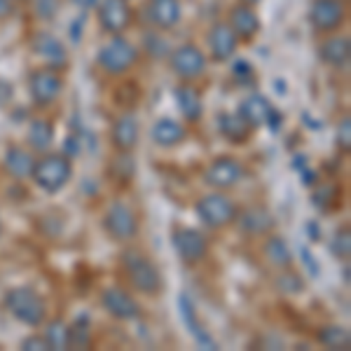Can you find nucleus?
<instances>
[{"instance_id": "42", "label": "nucleus", "mask_w": 351, "mask_h": 351, "mask_svg": "<svg viewBox=\"0 0 351 351\" xmlns=\"http://www.w3.org/2000/svg\"><path fill=\"white\" fill-rule=\"evenodd\" d=\"M12 12H14L12 0H0V19H8Z\"/></svg>"}, {"instance_id": "38", "label": "nucleus", "mask_w": 351, "mask_h": 351, "mask_svg": "<svg viewBox=\"0 0 351 351\" xmlns=\"http://www.w3.org/2000/svg\"><path fill=\"white\" fill-rule=\"evenodd\" d=\"M21 349H26V351H49L47 339H45L43 335H31V337L21 339Z\"/></svg>"}, {"instance_id": "35", "label": "nucleus", "mask_w": 351, "mask_h": 351, "mask_svg": "<svg viewBox=\"0 0 351 351\" xmlns=\"http://www.w3.org/2000/svg\"><path fill=\"white\" fill-rule=\"evenodd\" d=\"M330 251L332 256L339 258V260H347L351 256V237H349V230H342L335 234V239L330 243Z\"/></svg>"}, {"instance_id": "7", "label": "nucleus", "mask_w": 351, "mask_h": 351, "mask_svg": "<svg viewBox=\"0 0 351 351\" xmlns=\"http://www.w3.org/2000/svg\"><path fill=\"white\" fill-rule=\"evenodd\" d=\"M104 228L115 241H132L138 234V218L124 202H112L104 216Z\"/></svg>"}, {"instance_id": "29", "label": "nucleus", "mask_w": 351, "mask_h": 351, "mask_svg": "<svg viewBox=\"0 0 351 351\" xmlns=\"http://www.w3.org/2000/svg\"><path fill=\"white\" fill-rule=\"evenodd\" d=\"M319 344H324L326 349H349L351 347V335L344 326H324L316 332Z\"/></svg>"}, {"instance_id": "14", "label": "nucleus", "mask_w": 351, "mask_h": 351, "mask_svg": "<svg viewBox=\"0 0 351 351\" xmlns=\"http://www.w3.org/2000/svg\"><path fill=\"white\" fill-rule=\"evenodd\" d=\"M101 304H104V309L117 321H134L141 316V304L136 302L127 291L115 288V286L106 288V291L101 293Z\"/></svg>"}, {"instance_id": "41", "label": "nucleus", "mask_w": 351, "mask_h": 351, "mask_svg": "<svg viewBox=\"0 0 351 351\" xmlns=\"http://www.w3.org/2000/svg\"><path fill=\"white\" fill-rule=\"evenodd\" d=\"M12 84L10 82H5V80H0V106L3 104H8L10 99H12Z\"/></svg>"}, {"instance_id": "8", "label": "nucleus", "mask_w": 351, "mask_h": 351, "mask_svg": "<svg viewBox=\"0 0 351 351\" xmlns=\"http://www.w3.org/2000/svg\"><path fill=\"white\" fill-rule=\"evenodd\" d=\"M28 92H31L33 104L45 108V106L54 104L64 92V77L56 73V68H38L28 77Z\"/></svg>"}, {"instance_id": "22", "label": "nucleus", "mask_w": 351, "mask_h": 351, "mask_svg": "<svg viewBox=\"0 0 351 351\" xmlns=\"http://www.w3.org/2000/svg\"><path fill=\"white\" fill-rule=\"evenodd\" d=\"M150 136L157 148H176V145H180L185 141L188 129L178 120H173V117H160V120L152 124Z\"/></svg>"}, {"instance_id": "37", "label": "nucleus", "mask_w": 351, "mask_h": 351, "mask_svg": "<svg viewBox=\"0 0 351 351\" xmlns=\"http://www.w3.org/2000/svg\"><path fill=\"white\" fill-rule=\"evenodd\" d=\"M337 145L344 152H349V148H351V122H349V117H344V120L337 124Z\"/></svg>"}, {"instance_id": "11", "label": "nucleus", "mask_w": 351, "mask_h": 351, "mask_svg": "<svg viewBox=\"0 0 351 351\" xmlns=\"http://www.w3.org/2000/svg\"><path fill=\"white\" fill-rule=\"evenodd\" d=\"M171 246H173L176 256L188 265L202 263L208 253V239L199 230H192V228H173Z\"/></svg>"}, {"instance_id": "33", "label": "nucleus", "mask_w": 351, "mask_h": 351, "mask_svg": "<svg viewBox=\"0 0 351 351\" xmlns=\"http://www.w3.org/2000/svg\"><path fill=\"white\" fill-rule=\"evenodd\" d=\"M274 286H276V291L284 293V295H298V293L304 288V281H302V276H300L298 271H293V269L286 271V267H284V271L276 276Z\"/></svg>"}, {"instance_id": "45", "label": "nucleus", "mask_w": 351, "mask_h": 351, "mask_svg": "<svg viewBox=\"0 0 351 351\" xmlns=\"http://www.w3.org/2000/svg\"><path fill=\"white\" fill-rule=\"evenodd\" d=\"M0 234H3V223H0Z\"/></svg>"}, {"instance_id": "4", "label": "nucleus", "mask_w": 351, "mask_h": 351, "mask_svg": "<svg viewBox=\"0 0 351 351\" xmlns=\"http://www.w3.org/2000/svg\"><path fill=\"white\" fill-rule=\"evenodd\" d=\"M136 61H138V47L134 43H129L122 33L120 36H110V40L96 54V64H99L101 71L115 77L132 71Z\"/></svg>"}, {"instance_id": "24", "label": "nucleus", "mask_w": 351, "mask_h": 351, "mask_svg": "<svg viewBox=\"0 0 351 351\" xmlns=\"http://www.w3.org/2000/svg\"><path fill=\"white\" fill-rule=\"evenodd\" d=\"M173 99H176V106H178L180 115L185 117L188 122H199L202 115H204V101H202V94L197 92V87L192 84L183 82L173 89Z\"/></svg>"}, {"instance_id": "32", "label": "nucleus", "mask_w": 351, "mask_h": 351, "mask_svg": "<svg viewBox=\"0 0 351 351\" xmlns=\"http://www.w3.org/2000/svg\"><path fill=\"white\" fill-rule=\"evenodd\" d=\"M134 173H136V162H134L132 152L120 150V155L110 164V176L115 180H120V183H129V180L134 178Z\"/></svg>"}, {"instance_id": "44", "label": "nucleus", "mask_w": 351, "mask_h": 351, "mask_svg": "<svg viewBox=\"0 0 351 351\" xmlns=\"http://www.w3.org/2000/svg\"><path fill=\"white\" fill-rule=\"evenodd\" d=\"M239 3H246V5H258L260 0H239Z\"/></svg>"}, {"instance_id": "28", "label": "nucleus", "mask_w": 351, "mask_h": 351, "mask_svg": "<svg viewBox=\"0 0 351 351\" xmlns=\"http://www.w3.org/2000/svg\"><path fill=\"white\" fill-rule=\"evenodd\" d=\"M263 253L274 267H291V263H293L291 246L286 243L284 237H269L263 246Z\"/></svg>"}, {"instance_id": "10", "label": "nucleus", "mask_w": 351, "mask_h": 351, "mask_svg": "<svg viewBox=\"0 0 351 351\" xmlns=\"http://www.w3.org/2000/svg\"><path fill=\"white\" fill-rule=\"evenodd\" d=\"M239 115L248 127H265L269 124V129H279L281 124V112L271 106V101L263 94H251L239 104Z\"/></svg>"}, {"instance_id": "13", "label": "nucleus", "mask_w": 351, "mask_h": 351, "mask_svg": "<svg viewBox=\"0 0 351 351\" xmlns=\"http://www.w3.org/2000/svg\"><path fill=\"white\" fill-rule=\"evenodd\" d=\"M243 176V167L237 157H218L208 164V169L204 171V183L211 185L216 190H230L234 188Z\"/></svg>"}, {"instance_id": "6", "label": "nucleus", "mask_w": 351, "mask_h": 351, "mask_svg": "<svg viewBox=\"0 0 351 351\" xmlns=\"http://www.w3.org/2000/svg\"><path fill=\"white\" fill-rule=\"evenodd\" d=\"M169 66L173 75L183 82H195L206 73V54L197 45L185 43L169 52Z\"/></svg>"}, {"instance_id": "40", "label": "nucleus", "mask_w": 351, "mask_h": 351, "mask_svg": "<svg viewBox=\"0 0 351 351\" xmlns=\"http://www.w3.org/2000/svg\"><path fill=\"white\" fill-rule=\"evenodd\" d=\"M302 260L309 265V271H311V276H319V263H316L314 258H311V253H309V248H302Z\"/></svg>"}, {"instance_id": "30", "label": "nucleus", "mask_w": 351, "mask_h": 351, "mask_svg": "<svg viewBox=\"0 0 351 351\" xmlns=\"http://www.w3.org/2000/svg\"><path fill=\"white\" fill-rule=\"evenodd\" d=\"M45 339H47V347L54 351L68 349V326L61 319L49 321L47 328H45Z\"/></svg>"}, {"instance_id": "39", "label": "nucleus", "mask_w": 351, "mask_h": 351, "mask_svg": "<svg viewBox=\"0 0 351 351\" xmlns=\"http://www.w3.org/2000/svg\"><path fill=\"white\" fill-rule=\"evenodd\" d=\"M232 73H234L237 77H248L253 73V66L248 64V61H237L234 68H232Z\"/></svg>"}, {"instance_id": "43", "label": "nucleus", "mask_w": 351, "mask_h": 351, "mask_svg": "<svg viewBox=\"0 0 351 351\" xmlns=\"http://www.w3.org/2000/svg\"><path fill=\"white\" fill-rule=\"evenodd\" d=\"M307 230L311 232V239H314V241L319 239V232H316V225H314V223H309V225H307Z\"/></svg>"}, {"instance_id": "17", "label": "nucleus", "mask_w": 351, "mask_h": 351, "mask_svg": "<svg viewBox=\"0 0 351 351\" xmlns=\"http://www.w3.org/2000/svg\"><path fill=\"white\" fill-rule=\"evenodd\" d=\"M180 16H183L180 0H148L145 5V19L157 31H169L178 26Z\"/></svg>"}, {"instance_id": "12", "label": "nucleus", "mask_w": 351, "mask_h": 351, "mask_svg": "<svg viewBox=\"0 0 351 351\" xmlns=\"http://www.w3.org/2000/svg\"><path fill=\"white\" fill-rule=\"evenodd\" d=\"M96 16L108 36H120L132 24V8L127 0H96Z\"/></svg>"}, {"instance_id": "20", "label": "nucleus", "mask_w": 351, "mask_h": 351, "mask_svg": "<svg viewBox=\"0 0 351 351\" xmlns=\"http://www.w3.org/2000/svg\"><path fill=\"white\" fill-rule=\"evenodd\" d=\"M110 141L117 150L132 152L138 145V117L134 112H124L117 117L110 129Z\"/></svg>"}, {"instance_id": "5", "label": "nucleus", "mask_w": 351, "mask_h": 351, "mask_svg": "<svg viewBox=\"0 0 351 351\" xmlns=\"http://www.w3.org/2000/svg\"><path fill=\"white\" fill-rule=\"evenodd\" d=\"M197 218L202 220L206 228L211 230H220L225 225L234 223L237 218V206L234 202L230 199L223 192H211V195H204L195 206Z\"/></svg>"}, {"instance_id": "21", "label": "nucleus", "mask_w": 351, "mask_h": 351, "mask_svg": "<svg viewBox=\"0 0 351 351\" xmlns=\"http://www.w3.org/2000/svg\"><path fill=\"white\" fill-rule=\"evenodd\" d=\"M178 309H180V316H183V324L188 326V330H190V335L195 337V342L199 344V347H204V349H218L216 339H213L211 332L204 328L199 316H197L195 304H192V300L185 295V293L178 298Z\"/></svg>"}, {"instance_id": "23", "label": "nucleus", "mask_w": 351, "mask_h": 351, "mask_svg": "<svg viewBox=\"0 0 351 351\" xmlns=\"http://www.w3.org/2000/svg\"><path fill=\"white\" fill-rule=\"evenodd\" d=\"M234 220H239V230L243 232V234H248V237L269 234V232L274 230V225H276L274 216H271V213L265 206L246 208V211H243L241 216L234 218Z\"/></svg>"}, {"instance_id": "15", "label": "nucleus", "mask_w": 351, "mask_h": 351, "mask_svg": "<svg viewBox=\"0 0 351 351\" xmlns=\"http://www.w3.org/2000/svg\"><path fill=\"white\" fill-rule=\"evenodd\" d=\"M208 49H211V59L223 64V61H230L234 56L237 47H239V38L234 36V31L230 28L228 21H216L211 26L206 36Z\"/></svg>"}, {"instance_id": "1", "label": "nucleus", "mask_w": 351, "mask_h": 351, "mask_svg": "<svg viewBox=\"0 0 351 351\" xmlns=\"http://www.w3.org/2000/svg\"><path fill=\"white\" fill-rule=\"evenodd\" d=\"M122 267L129 276V284L143 295H157L162 291V274L157 265L141 251L127 248L122 253Z\"/></svg>"}, {"instance_id": "31", "label": "nucleus", "mask_w": 351, "mask_h": 351, "mask_svg": "<svg viewBox=\"0 0 351 351\" xmlns=\"http://www.w3.org/2000/svg\"><path fill=\"white\" fill-rule=\"evenodd\" d=\"M92 347V330H89L87 316L75 321V326L68 328V349H89Z\"/></svg>"}, {"instance_id": "3", "label": "nucleus", "mask_w": 351, "mask_h": 351, "mask_svg": "<svg viewBox=\"0 0 351 351\" xmlns=\"http://www.w3.org/2000/svg\"><path fill=\"white\" fill-rule=\"evenodd\" d=\"M33 180L43 192L47 195H56L59 190H64L68 185V180L73 178V164L71 157L61 155V152H49L43 160L36 162V169H33Z\"/></svg>"}, {"instance_id": "19", "label": "nucleus", "mask_w": 351, "mask_h": 351, "mask_svg": "<svg viewBox=\"0 0 351 351\" xmlns=\"http://www.w3.org/2000/svg\"><path fill=\"white\" fill-rule=\"evenodd\" d=\"M319 59L330 68H347L351 59L349 36H330L319 45Z\"/></svg>"}, {"instance_id": "16", "label": "nucleus", "mask_w": 351, "mask_h": 351, "mask_svg": "<svg viewBox=\"0 0 351 351\" xmlns=\"http://www.w3.org/2000/svg\"><path fill=\"white\" fill-rule=\"evenodd\" d=\"M228 24L234 31V36L239 38V43H251L260 33V16L253 10V5L246 3H237L234 8H230Z\"/></svg>"}, {"instance_id": "25", "label": "nucleus", "mask_w": 351, "mask_h": 351, "mask_svg": "<svg viewBox=\"0 0 351 351\" xmlns=\"http://www.w3.org/2000/svg\"><path fill=\"white\" fill-rule=\"evenodd\" d=\"M3 167L12 178L16 180H24V178H31L33 176V169H36V160L28 150H24L21 145H10L3 155Z\"/></svg>"}, {"instance_id": "2", "label": "nucleus", "mask_w": 351, "mask_h": 351, "mask_svg": "<svg viewBox=\"0 0 351 351\" xmlns=\"http://www.w3.org/2000/svg\"><path fill=\"white\" fill-rule=\"evenodd\" d=\"M3 302H5V309L24 326L38 328L47 319V304H45V300L28 286H19V288L8 291Z\"/></svg>"}, {"instance_id": "27", "label": "nucleus", "mask_w": 351, "mask_h": 351, "mask_svg": "<svg viewBox=\"0 0 351 351\" xmlns=\"http://www.w3.org/2000/svg\"><path fill=\"white\" fill-rule=\"evenodd\" d=\"M26 141L33 150H47L49 145L54 143V127L49 120H33L28 124V134H26Z\"/></svg>"}, {"instance_id": "34", "label": "nucleus", "mask_w": 351, "mask_h": 351, "mask_svg": "<svg viewBox=\"0 0 351 351\" xmlns=\"http://www.w3.org/2000/svg\"><path fill=\"white\" fill-rule=\"evenodd\" d=\"M31 3V12L38 21H52L59 12L61 0H28Z\"/></svg>"}, {"instance_id": "36", "label": "nucleus", "mask_w": 351, "mask_h": 351, "mask_svg": "<svg viewBox=\"0 0 351 351\" xmlns=\"http://www.w3.org/2000/svg\"><path fill=\"white\" fill-rule=\"evenodd\" d=\"M335 202H337V188L335 185H324V188H319L314 192V204L319 208H332L335 206Z\"/></svg>"}, {"instance_id": "9", "label": "nucleus", "mask_w": 351, "mask_h": 351, "mask_svg": "<svg viewBox=\"0 0 351 351\" xmlns=\"http://www.w3.org/2000/svg\"><path fill=\"white\" fill-rule=\"evenodd\" d=\"M347 19V5L342 0H311L309 24L316 33H335Z\"/></svg>"}, {"instance_id": "26", "label": "nucleus", "mask_w": 351, "mask_h": 351, "mask_svg": "<svg viewBox=\"0 0 351 351\" xmlns=\"http://www.w3.org/2000/svg\"><path fill=\"white\" fill-rule=\"evenodd\" d=\"M218 129H220V134L230 141V143H237V145L246 143L248 136H251V127L241 120L239 112H234V115H230V112L218 115Z\"/></svg>"}, {"instance_id": "18", "label": "nucleus", "mask_w": 351, "mask_h": 351, "mask_svg": "<svg viewBox=\"0 0 351 351\" xmlns=\"http://www.w3.org/2000/svg\"><path fill=\"white\" fill-rule=\"evenodd\" d=\"M31 49L40 56L49 68H61L68 64V52H66L64 43L47 31L36 33V38H33V43H31Z\"/></svg>"}]
</instances>
